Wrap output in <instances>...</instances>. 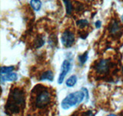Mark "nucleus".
Segmentation results:
<instances>
[{
  "mask_svg": "<svg viewBox=\"0 0 123 116\" xmlns=\"http://www.w3.org/2000/svg\"><path fill=\"white\" fill-rule=\"evenodd\" d=\"M76 24L79 28H84V27H86L87 25H88V22L86 19H80V20L77 21Z\"/></svg>",
  "mask_w": 123,
  "mask_h": 116,
  "instance_id": "15",
  "label": "nucleus"
},
{
  "mask_svg": "<svg viewBox=\"0 0 123 116\" xmlns=\"http://www.w3.org/2000/svg\"><path fill=\"white\" fill-rule=\"evenodd\" d=\"M18 79V76L15 73H10L7 74H1V80L3 81H15Z\"/></svg>",
  "mask_w": 123,
  "mask_h": 116,
  "instance_id": "7",
  "label": "nucleus"
},
{
  "mask_svg": "<svg viewBox=\"0 0 123 116\" xmlns=\"http://www.w3.org/2000/svg\"><path fill=\"white\" fill-rule=\"evenodd\" d=\"M25 104V92L19 88L12 90L8 102L6 104V111L9 115H17L23 110Z\"/></svg>",
  "mask_w": 123,
  "mask_h": 116,
  "instance_id": "1",
  "label": "nucleus"
},
{
  "mask_svg": "<svg viewBox=\"0 0 123 116\" xmlns=\"http://www.w3.org/2000/svg\"><path fill=\"white\" fill-rule=\"evenodd\" d=\"M65 8H66V13L67 15H70L72 13V10H73V6H72V4L70 2V0H62Z\"/></svg>",
  "mask_w": 123,
  "mask_h": 116,
  "instance_id": "11",
  "label": "nucleus"
},
{
  "mask_svg": "<svg viewBox=\"0 0 123 116\" xmlns=\"http://www.w3.org/2000/svg\"><path fill=\"white\" fill-rule=\"evenodd\" d=\"M122 71H123V67H122Z\"/></svg>",
  "mask_w": 123,
  "mask_h": 116,
  "instance_id": "20",
  "label": "nucleus"
},
{
  "mask_svg": "<svg viewBox=\"0 0 123 116\" xmlns=\"http://www.w3.org/2000/svg\"><path fill=\"white\" fill-rule=\"evenodd\" d=\"M77 82V77L75 75H72L70 77H68L66 80V86L69 87H73L74 85L76 84Z\"/></svg>",
  "mask_w": 123,
  "mask_h": 116,
  "instance_id": "12",
  "label": "nucleus"
},
{
  "mask_svg": "<svg viewBox=\"0 0 123 116\" xmlns=\"http://www.w3.org/2000/svg\"><path fill=\"white\" fill-rule=\"evenodd\" d=\"M121 27L120 25L118 24V22L116 21H114L110 26V33L112 35H117L118 33H120Z\"/></svg>",
  "mask_w": 123,
  "mask_h": 116,
  "instance_id": "8",
  "label": "nucleus"
},
{
  "mask_svg": "<svg viewBox=\"0 0 123 116\" xmlns=\"http://www.w3.org/2000/svg\"><path fill=\"white\" fill-rule=\"evenodd\" d=\"M110 67V64H109V60H101L98 62L97 64H95V69L96 72L99 74H104V73H106L109 71Z\"/></svg>",
  "mask_w": 123,
  "mask_h": 116,
  "instance_id": "6",
  "label": "nucleus"
},
{
  "mask_svg": "<svg viewBox=\"0 0 123 116\" xmlns=\"http://www.w3.org/2000/svg\"><path fill=\"white\" fill-rule=\"evenodd\" d=\"M30 5L35 11H38L42 7V2L40 0H31Z\"/></svg>",
  "mask_w": 123,
  "mask_h": 116,
  "instance_id": "10",
  "label": "nucleus"
},
{
  "mask_svg": "<svg viewBox=\"0 0 123 116\" xmlns=\"http://www.w3.org/2000/svg\"><path fill=\"white\" fill-rule=\"evenodd\" d=\"M101 26H102L101 21H97L95 22V27H96V28H99V27H101Z\"/></svg>",
  "mask_w": 123,
  "mask_h": 116,
  "instance_id": "17",
  "label": "nucleus"
},
{
  "mask_svg": "<svg viewBox=\"0 0 123 116\" xmlns=\"http://www.w3.org/2000/svg\"><path fill=\"white\" fill-rule=\"evenodd\" d=\"M13 66H10V67H1V74H7V73H10L12 72L14 70Z\"/></svg>",
  "mask_w": 123,
  "mask_h": 116,
  "instance_id": "13",
  "label": "nucleus"
},
{
  "mask_svg": "<svg viewBox=\"0 0 123 116\" xmlns=\"http://www.w3.org/2000/svg\"><path fill=\"white\" fill-rule=\"evenodd\" d=\"M88 97V92L86 88L82 87V91H75L69 94L62 100L61 104L62 108L65 110H67L71 107L75 106L78 104L81 103L84 100L85 97Z\"/></svg>",
  "mask_w": 123,
  "mask_h": 116,
  "instance_id": "2",
  "label": "nucleus"
},
{
  "mask_svg": "<svg viewBox=\"0 0 123 116\" xmlns=\"http://www.w3.org/2000/svg\"><path fill=\"white\" fill-rule=\"evenodd\" d=\"M79 62L82 64H84L86 62V60H88V52L84 53L82 55L79 56Z\"/></svg>",
  "mask_w": 123,
  "mask_h": 116,
  "instance_id": "16",
  "label": "nucleus"
},
{
  "mask_svg": "<svg viewBox=\"0 0 123 116\" xmlns=\"http://www.w3.org/2000/svg\"><path fill=\"white\" fill-rule=\"evenodd\" d=\"M61 41L63 46L66 47H70L75 42V35L72 31L66 29L63 32L61 36Z\"/></svg>",
  "mask_w": 123,
  "mask_h": 116,
  "instance_id": "4",
  "label": "nucleus"
},
{
  "mask_svg": "<svg viewBox=\"0 0 123 116\" xmlns=\"http://www.w3.org/2000/svg\"><path fill=\"white\" fill-rule=\"evenodd\" d=\"M71 67H72V64L69 60H65L62 62V67H61V72H60V74L59 77V79H58V83L59 84H61L63 82L65 77H66L69 71L71 70Z\"/></svg>",
  "mask_w": 123,
  "mask_h": 116,
  "instance_id": "5",
  "label": "nucleus"
},
{
  "mask_svg": "<svg viewBox=\"0 0 123 116\" xmlns=\"http://www.w3.org/2000/svg\"><path fill=\"white\" fill-rule=\"evenodd\" d=\"M54 78L53 76V73L51 71H47L44 72L42 74L41 77H40V80H49V81H52Z\"/></svg>",
  "mask_w": 123,
  "mask_h": 116,
  "instance_id": "9",
  "label": "nucleus"
},
{
  "mask_svg": "<svg viewBox=\"0 0 123 116\" xmlns=\"http://www.w3.org/2000/svg\"><path fill=\"white\" fill-rule=\"evenodd\" d=\"M44 44H45V40L42 37L37 38L36 40V42H35V46H36V48H39L41 46H43Z\"/></svg>",
  "mask_w": 123,
  "mask_h": 116,
  "instance_id": "14",
  "label": "nucleus"
},
{
  "mask_svg": "<svg viewBox=\"0 0 123 116\" xmlns=\"http://www.w3.org/2000/svg\"><path fill=\"white\" fill-rule=\"evenodd\" d=\"M52 99V95L50 92L46 89H42L39 91L34 100V105L37 108H43L49 104Z\"/></svg>",
  "mask_w": 123,
  "mask_h": 116,
  "instance_id": "3",
  "label": "nucleus"
},
{
  "mask_svg": "<svg viewBox=\"0 0 123 116\" xmlns=\"http://www.w3.org/2000/svg\"><path fill=\"white\" fill-rule=\"evenodd\" d=\"M122 22H123V14H122Z\"/></svg>",
  "mask_w": 123,
  "mask_h": 116,
  "instance_id": "19",
  "label": "nucleus"
},
{
  "mask_svg": "<svg viewBox=\"0 0 123 116\" xmlns=\"http://www.w3.org/2000/svg\"><path fill=\"white\" fill-rule=\"evenodd\" d=\"M107 116H118V115H114V114H110V115H107Z\"/></svg>",
  "mask_w": 123,
  "mask_h": 116,
  "instance_id": "18",
  "label": "nucleus"
}]
</instances>
